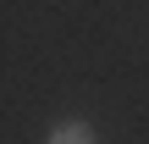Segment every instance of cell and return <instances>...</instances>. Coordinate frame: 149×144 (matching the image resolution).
Wrapping results in <instances>:
<instances>
[{"label":"cell","instance_id":"cell-1","mask_svg":"<svg viewBox=\"0 0 149 144\" xmlns=\"http://www.w3.org/2000/svg\"><path fill=\"white\" fill-rule=\"evenodd\" d=\"M50 144H100V139H94L88 122H61V128L50 133Z\"/></svg>","mask_w":149,"mask_h":144}]
</instances>
